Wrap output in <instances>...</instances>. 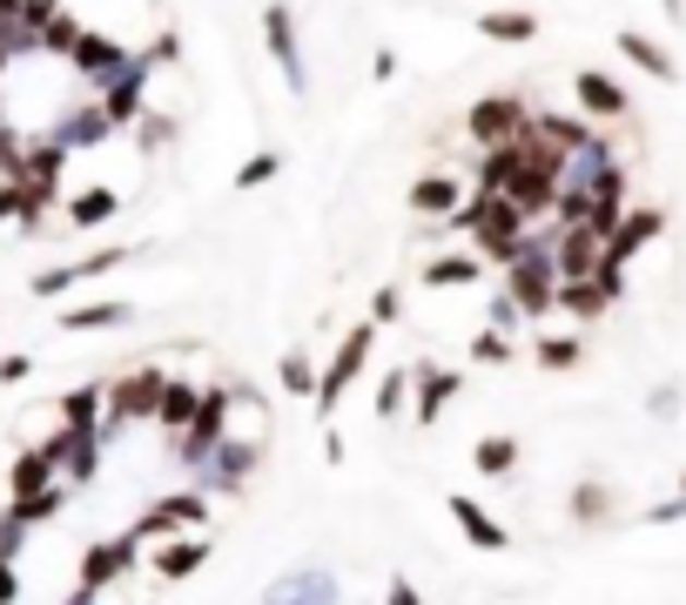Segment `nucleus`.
<instances>
[{
  "mask_svg": "<svg viewBox=\"0 0 686 605\" xmlns=\"http://www.w3.org/2000/svg\"><path fill=\"white\" fill-rule=\"evenodd\" d=\"M484 276V256L478 250H452V256H431L424 263V290H465V282Z\"/></svg>",
  "mask_w": 686,
  "mask_h": 605,
  "instance_id": "nucleus-25",
  "label": "nucleus"
},
{
  "mask_svg": "<svg viewBox=\"0 0 686 605\" xmlns=\"http://www.w3.org/2000/svg\"><path fill=\"white\" fill-rule=\"evenodd\" d=\"M0 222H14V182H0Z\"/></svg>",
  "mask_w": 686,
  "mask_h": 605,
  "instance_id": "nucleus-48",
  "label": "nucleus"
},
{
  "mask_svg": "<svg viewBox=\"0 0 686 605\" xmlns=\"http://www.w3.org/2000/svg\"><path fill=\"white\" fill-rule=\"evenodd\" d=\"M129 256H135V242H129V250H95V256H74V263H61V269H40V276L27 282V290L55 303V297H68V290H74V282H88V276H108V269H121Z\"/></svg>",
  "mask_w": 686,
  "mask_h": 605,
  "instance_id": "nucleus-13",
  "label": "nucleus"
},
{
  "mask_svg": "<svg viewBox=\"0 0 686 605\" xmlns=\"http://www.w3.org/2000/svg\"><path fill=\"white\" fill-rule=\"evenodd\" d=\"M532 363H539V371H579V363H586V337H539L532 343Z\"/></svg>",
  "mask_w": 686,
  "mask_h": 605,
  "instance_id": "nucleus-35",
  "label": "nucleus"
},
{
  "mask_svg": "<svg viewBox=\"0 0 686 605\" xmlns=\"http://www.w3.org/2000/svg\"><path fill=\"white\" fill-rule=\"evenodd\" d=\"M135 565H142V545L129 539V532H115V539H95L88 552H81V598H95V592H108L115 579H129L135 572Z\"/></svg>",
  "mask_w": 686,
  "mask_h": 605,
  "instance_id": "nucleus-9",
  "label": "nucleus"
},
{
  "mask_svg": "<svg viewBox=\"0 0 686 605\" xmlns=\"http://www.w3.org/2000/svg\"><path fill=\"white\" fill-rule=\"evenodd\" d=\"M115 323H135V303H81V310H61V330L81 337V330H115Z\"/></svg>",
  "mask_w": 686,
  "mask_h": 605,
  "instance_id": "nucleus-32",
  "label": "nucleus"
},
{
  "mask_svg": "<svg viewBox=\"0 0 686 605\" xmlns=\"http://www.w3.org/2000/svg\"><path fill=\"white\" fill-rule=\"evenodd\" d=\"M444 229H465L471 242H478V256L484 263H518V250H525V216L512 209L505 195H492V189H471L465 202H458V216L444 222Z\"/></svg>",
  "mask_w": 686,
  "mask_h": 605,
  "instance_id": "nucleus-1",
  "label": "nucleus"
},
{
  "mask_svg": "<svg viewBox=\"0 0 686 605\" xmlns=\"http://www.w3.org/2000/svg\"><path fill=\"white\" fill-rule=\"evenodd\" d=\"M679 518H686V505H679V498H666V505L646 511V524H679Z\"/></svg>",
  "mask_w": 686,
  "mask_h": 605,
  "instance_id": "nucleus-46",
  "label": "nucleus"
},
{
  "mask_svg": "<svg viewBox=\"0 0 686 605\" xmlns=\"http://www.w3.org/2000/svg\"><path fill=\"white\" fill-rule=\"evenodd\" d=\"M202 518H209V498H202V492H169V498H155V505L129 524V539H135V545H155V539L195 532Z\"/></svg>",
  "mask_w": 686,
  "mask_h": 605,
  "instance_id": "nucleus-8",
  "label": "nucleus"
},
{
  "mask_svg": "<svg viewBox=\"0 0 686 605\" xmlns=\"http://www.w3.org/2000/svg\"><path fill=\"white\" fill-rule=\"evenodd\" d=\"M61 431L74 437H101V384H81L61 397Z\"/></svg>",
  "mask_w": 686,
  "mask_h": 605,
  "instance_id": "nucleus-27",
  "label": "nucleus"
},
{
  "mask_svg": "<svg viewBox=\"0 0 686 605\" xmlns=\"http://www.w3.org/2000/svg\"><path fill=\"white\" fill-rule=\"evenodd\" d=\"M471 356H478V363H512V337L478 330V337H471Z\"/></svg>",
  "mask_w": 686,
  "mask_h": 605,
  "instance_id": "nucleus-41",
  "label": "nucleus"
},
{
  "mask_svg": "<svg viewBox=\"0 0 686 605\" xmlns=\"http://www.w3.org/2000/svg\"><path fill=\"white\" fill-rule=\"evenodd\" d=\"M48 484H61V451H55V437H48V444H27V451L14 458V471H8V498H34V492H48Z\"/></svg>",
  "mask_w": 686,
  "mask_h": 605,
  "instance_id": "nucleus-16",
  "label": "nucleus"
},
{
  "mask_svg": "<svg viewBox=\"0 0 686 605\" xmlns=\"http://www.w3.org/2000/svg\"><path fill=\"white\" fill-rule=\"evenodd\" d=\"M263 40H269V55H276V68H282V81H290V95H310L303 48H297V8H290V0H269V8H263Z\"/></svg>",
  "mask_w": 686,
  "mask_h": 605,
  "instance_id": "nucleus-10",
  "label": "nucleus"
},
{
  "mask_svg": "<svg viewBox=\"0 0 686 605\" xmlns=\"http://www.w3.org/2000/svg\"><path fill=\"white\" fill-rule=\"evenodd\" d=\"M573 95H579V114L586 121H619L633 101H626V88L605 68H579V81H573Z\"/></svg>",
  "mask_w": 686,
  "mask_h": 605,
  "instance_id": "nucleus-17",
  "label": "nucleus"
},
{
  "mask_svg": "<svg viewBox=\"0 0 686 605\" xmlns=\"http://www.w3.org/2000/svg\"><path fill=\"white\" fill-rule=\"evenodd\" d=\"M74 34H81V21H74V14H55L48 34L34 40V55H68V48H74Z\"/></svg>",
  "mask_w": 686,
  "mask_h": 605,
  "instance_id": "nucleus-40",
  "label": "nucleus"
},
{
  "mask_svg": "<svg viewBox=\"0 0 686 605\" xmlns=\"http://www.w3.org/2000/svg\"><path fill=\"white\" fill-rule=\"evenodd\" d=\"M27 371H34V356H27V350L0 356V384H27Z\"/></svg>",
  "mask_w": 686,
  "mask_h": 605,
  "instance_id": "nucleus-44",
  "label": "nucleus"
},
{
  "mask_svg": "<svg viewBox=\"0 0 686 605\" xmlns=\"http://www.w3.org/2000/svg\"><path fill=\"white\" fill-rule=\"evenodd\" d=\"M55 451H61V471L68 484H88L101 471V437H74V431H55Z\"/></svg>",
  "mask_w": 686,
  "mask_h": 605,
  "instance_id": "nucleus-28",
  "label": "nucleus"
},
{
  "mask_svg": "<svg viewBox=\"0 0 686 605\" xmlns=\"http://www.w3.org/2000/svg\"><path fill=\"white\" fill-rule=\"evenodd\" d=\"M525 121H532V101H525L518 88H498V95H478V101H471L465 135H471V142H478V155H484V148L518 142V135H525Z\"/></svg>",
  "mask_w": 686,
  "mask_h": 605,
  "instance_id": "nucleus-5",
  "label": "nucleus"
},
{
  "mask_svg": "<svg viewBox=\"0 0 686 605\" xmlns=\"http://www.w3.org/2000/svg\"><path fill=\"white\" fill-rule=\"evenodd\" d=\"M371 350H377V330H371V323H357V330L337 343V356H330V363L316 371V418H330L337 403L350 397V384L363 377V363H371Z\"/></svg>",
  "mask_w": 686,
  "mask_h": 605,
  "instance_id": "nucleus-6",
  "label": "nucleus"
},
{
  "mask_svg": "<svg viewBox=\"0 0 686 605\" xmlns=\"http://www.w3.org/2000/svg\"><path fill=\"white\" fill-rule=\"evenodd\" d=\"M404 316V290H377L371 297V330H384V323H397Z\"/></svg>",
  "mask_w": 686,
  "mask_h": 605,
  "instance_id": "nucleus-43",
  "label": "nucleus"
},
{
  "mask_svg": "<svg viewBox=\"0 0 686 605\" xmlns=\"http://www.w3.org/2000/svg\"><path fill=\"white\" fill-rule=\"evenodd\" d=\"M458 390H465V377L452 371V363H431V356L411 363V418H418V424H437L444 403H452Z\"/></svg>",
  "mask_w": 686,
  "mask_h": 605,
  "instance_id": "nucleus-11",
  "label": "nucleus"
},
{
  "mask_svg": "<svg viewBox=\"0 0 686 605\" xmlns=\"http://www.w3.org/2000/svg\"><path fill=\"white\" fill-rule=\"evenodd\" d=\"M444 505H452V518H458V532L478 545V552H505L512 545V532H505V524L492 518V511H484L478 498H465V492H452V498H444Z\"/></svg>",
  "mask_w": 686,
  "mask_h": 605,
  "instance_id": "nucleus-19",
  "label": "nucleus"
},
{
  "mask_svg": "<svg viewBox=\"0 0 686 605\" xmlns=\"http://www.w3.org/2000/svg\"><path fill=\"white\" fill-rule=\"evenodd\" d=\"M161 384H169V371H161L155 356H142V363H129L121 377H108V384H101V411H108L101 437H108L115 424H142V418H155V403H161Z\"/></svg>",
  "mask_w": 686,
  "mask_h": 605,
  "instance_id": "nucleus-2",
  "label": "nucleus"
},
{
  "mask_svg": "<svg viewBox=\"0 0 686 605\" xmlns=\"http://www.w3.org/2000/svg\"><path fill=\"white\" fill-rule=\"evenodd\" d=\"M384 605H424V592H418L411 579H404V572H397V579H390V592H384Z\"/></svg>",
  "mask_w": 686,
  "mask_h": 605,
  "instance_id": "nucleus-45",
  "label": "nucleus"
},
{
  "mask_svg": "<svg viewBox=\"0 0 686 605\" xmlns=\"http://www.w3.org/2000/svg\"><path fill=\"white\" fill-rule=\"evenodd\" d=\"M14 598H21V579H14V565L0 558V605H14Z\"/></svg>",
  "mask_w": 686,
  "mask_h": 605,
  "instance_id": "nucleus-47",
  "label": "nucleus"
},
{
  "mask_svg": "<svg viewBox=\"0 0 686 605\" xmlns=\"http://www.w3.org/2000/svg\"><path fill=\"white\" fill-rule=\"evenodd\" d=\"M195 390H202V384H189V377H169V384H161L155 424L169 431V437H182V431H189V418H195Z\"/></svg>",
  "mask_w": 686,
  "mask_h": 605,
  "instance_id": "nucleus-29",
  "label": "nucleus"
},
{
  "mask_svg": "<svg viewBox=\"0 0 686 605\" xmlns=\"http://www.w3.org/2000/svg\"><path fill=\"white\" fill-rule=\"evenodd\" d=\"M229 411H236V384H202L195 390V418H189V431L176 437V458L182 464H202L216 451V444L229 437Z\"/></svg>",
  "mask_w": 686,
  "mask_h": 605,
  "instance_id": "nucleus-4",
  "label": "nucleus"
},
{
  "mask_svg": "<svg viewBox=\"0 0 686 605\" xmlns=\"http://www.w3.org/2000/svg\"><path fill=\"white\" fill-rule=\"evenodd\" d=\"M276 377H282V390H290V397H316V363H310V350H303V343L282 350Z\"/></svg>",
  "mask_w": 686,
  "mask_h": 605,
  "instance_id": "nucleus-36",
  "label": "nucleus"
},
{
  "mask_svg": "<svg viewBox=\"0 0 686 605\" xmlns=\"http://www.w3.org/2000/svg\"><path fill=\"white\" fill-rule=\"evenodd\" d=\"M48 135H55V142H61V148L74 155V148H95V142H108L115 129H108V114H101V108H95V95H88V101H74V108H68V114L55 121Z\"/></svg>",
  "mask_w": 686,
  "mask_h": 605,
  "instance_id": "nucleus-18",
  "label": "nucleus"
},
{
  "mask_svg": "<svg viewBox=\"0 0 686 605\" xmlns=\"http://www.w3.org/2000/svg\"><path fill=\"white\" fill-rule=\"evenodd\" d=\"M115 209H121V195L95 182V189H81V195L68 202V222H74V229H101V222H108Z\"/></svg>",
  "mask_w": 686,
  "mask_h": 605,
  "instance_id": "nucleus-34",
  "label": "nucleus"
},
{
  "mask_svg": "<svg viewBox=\"0 0 686 605\" xmlns=\"http://www.w3.org/2000/svg\"><path fill=\"white\" fill-rule=\"evenodd\" d=\"M552 310H565L573 323H599L605 310H613V297L599 290V282H558V297H552Z\"/></svg>",
  "mask_w": 686,
  "mask_h": 605,
  "instance_id": "nucleus-30",
  "label": "nucleus"
},
{
  "mask_svg": "<svg viewBox=\"0 0 686 605\" xmlns=\"http://www.w3.org/2000/svg\"><path fill=\"white\" fill-rule=\"evenodd\" d=\"M679 505H686V471H679Z\"/></svg>",
  "mask_w": 686,
  "mask_h": 605,
  "instance_id": "nucleus-50",
  "label": "nucleus"
},
{
  "mask_svg": "<svg viewBox=\"0 0 686 605\" xmlns=\"http://www.w3.org/2000/svg\"><path fill=\"white\" fill-rule=\"evenodd\" d=\"M660 229H666V209H626V216H619V229L605 235L599 263H605V269H626V263H633V256H639Z\"/></svg>",
  "mask_w": 686,
  "mask_h": 605,
  "instance_id": "nucleus-14",
  "label": "nucleus"
},
{
  "mask_svg": "<svg viewBox=\"0 0 686 605\" xmlns=\"http://www.w3.org/2000/svg\"><path fill=\"white\" fill-rule=\"evenodd\" d=\"M599 250H605V242H599L592 229H558V235H552V269H558V282H592V276H599Z\"/></svg>",
  "mask_w": 686,
  "mask_h": 605,
  "instance_id": "nucleus-15",
  "label": "nucleus"
},
{
  "mask_svg": "<svg viewBox=\"0 0 686 605\" xmlns=\"http://www.w3.org/2000/svg\"><path fill=\"white\" fill-rule=\"evenodd\" d=\"M55 202H61V182H40V176H21L14 182V229H40V222H48V209H55Z\"/></svg>",
  "mask_w": 686,
  "mask_h": 605,
  "instance_id": "nucleus-24",
  "label": "nucleus"
},
{
  "mask_svg": "<svg viewBox=\"0 0 686 605\" xmlns=\"http://www.w3.org/2000/svg\"><path fill=\"white\" fill-rule=\"evenodd\" d=\"M552 297H558L552 242H532V235H525L518 263H505V303H512L518 316H552Z\"/></svg>",
  "mask_w": 686,
  "mask_h": 605,
  "instance_id": "nucleus-3",
  "label": "nucleus"
},
{
  "mask_svg": "<svg viewBox=\"0 0 686 605\" xmlns=\"http://www.w3.org/2000/svg\"><path fill=\"white\" fill-rule=\"evenodd\" d=\"M404 411H411V363L384 371V384H377V418H404Z\"/></svg>",
  "mask_w": 686,
  "mask_h": 605,
  "instance_id": "nucleus-37",
  "label": "nucleus"
},
{
  "mask_svg": "<svg viewBox=\"0 0 686 605\" xmlns=\"http://www.w3.org/2000/svg\"><path fill=\"white\" fill-rule=\"evenodd\" d=\"M135 129H142V148H161V142H176V121H169V114H155V108L135 121Z\"/></svg>",
  "mask_w": 686,
  "mask_h": 605,
  "instance_id": "nucleus-42",
  "label": "nucleus"
},
{
  "mask_svg": "<svg viewBox=\"0 0 686 605\" xmlns=\"http://www.w3.org/2000/svg\"><path fill=\"white\" fill-rule=\"evenodd\" d=\"M95 108L108 114V129H135V121L148 114V68L135 61L129 74H115L108 88H95Z\"/></svg>",
  "mask_w": 686,
  "mask_h": 605,
  "instance_id": "nucleus-12",
  "label": "nucleus"
},
{
  "mask_svg": "<svg viewBox=\"0 0 686 605\" xmlns=\"http://www.w3.org/2000/svg\"><path fill=\"white\" fill-rule=\"evenodd\" d=\"M276 169H282V155H276V148H256V155H250V161L236 169V195H250V189L276 182Z\"/></svg>",
  "mask_w": 686,
  "mask_h": 605,
  "instance_id": "nucleus-39",
  "label": "nucleus"
},
{
  "mask_svg": "<svg viewBox=\"0 0 686 605\" xmlns=\"http://www.w3.org/2000/svg\"><path fill=\"white\" fill-rule=\"evenodd\" d=\"M14 14H21V0H0V27H14Z\"/></svg>",
  "mask_w": 686,
  "mask_h": 605,
  "instance_id": "nucleus-49",
  "label": "nucleus"
},
{
  "mask_svg": "<svg viewBox=\"0 0 686 605\" xmlns=\"http://www.w3.org/2000/svg\"><path fill=\"white\" fill-rule=\"evenodd\" d=\"M195 565H209V539H202V532H189V539H169V545H155L148 572H155V579H189Z\"/></svg>",
  "mask_w": 686,
  "mask_h": 605,
  "instance_id": "nucleus-23",
  "label": "nucleus"
},
{
  "mask_svg": "<svg viewBox=\"0 0 686 605\" xmlns=\"http://www.w3.org/2000/svg\"><path fill=\"white\" fill-rule=\"evenodd\" d=\"M478 34L518 48V40H539V14L532 8H492V14H478Z\"/></svg>",
  "mask_w": 686,
  "mask_h": 605,
  "instance_id": "nucleus-26",
  "label": "nucleus"
},
{
  "mask_svg": "<svg viewBox=\"0 0 686 605\" xmlns=\"http://www.w3.org/2000/svg\"><path fill=\"white\" fill-rule=\"evenodd\" d=\"M68 68L88 81V88H108L115 74H129V68H135V48H121V40L101 34V27H81V34H74V48H68Z\"/></svg>",
  "mask_w": 686,
  "mask_h": 605,
  "instance_id": "nucleus-7",
  "label": "nucleus"
},
{
  "mask_svg": "<svg viewBox=\"0 0 686 605\" xmlns=\"http://www.w3.org/2000/svg\"><path fill=\"white\" fill-rule=\"evenodd\" d=\"M605 511H613V492H605V484H599V477L573 484V518H579V524H599Z\"/></svg>",
  "mask_w": 686,
  "mask_h": 605,
  "instance_id": "nucleus-38",
  "label": "nucleus"
},
{
  "mask_svg": "<svg viewBox=\"0 0 686 605\" xmlns=\"http://www.w3.org/2000/svg\"><path fill=\"white\" fill-rule=\"evenodd\" d=\"M61 505H68V484H48V492H34V498H8V524L14 532H34V524H48Z\"/></svg>",
  "mask_w": 686,
  "mask_h": 605,
  "instance_id": "nucleus-31",
  "label": "nucleus"
},
{
  "mask_svg": "<svg viewBox=\"0 0 686 605\" xmlns=\"http://www.w3.org/2000/svg\"><path fill=\"white\" fill-rule=\"evenodd\" d=\"M471 464H478V477H512L518 471V437H505V431L478 437L471 444Z\"/></svg>",
  "mask_w": 686,
  "mask_h": 605,
  "instance_id": "nucleus-33",
  "label": "nucleus"
},
{
  "mask_svg": "<svg viewBox=\"0 0 686 605\" xmlns=\"http://www.w3.org/2000/svg\"><path fill=\"white\" fill-rule=\"evenodd\" d=\"M613 40H619V55H626V61H633L639 74H653V81H666V88H673V81H679V61H673V55L660 48V40H653V34H639V27H619Z\"/></svg>",
  "mask_w": 686,
  "mask_h": 605,
  "instance_id": "nucleus-21",
  "label": "nucleus"
},
{
  "mask_svg": "<svg viewBox=\"0 0 686 605\" xmlns=\"http://www.w3.org/2000/svg\"><path fill=\"white\" fill-rule=\"evenodd\" d=\"M458 202H465V189H458V176H418L411 182V209L424 216V222H452L458 216Z\"/></svg>",
  "mask_w": 686,
  "mask_h": 605,
  "instance_id": "nucleus-20",
  "label": "nucleus"
},
{
  "mask_svg": "<svg viewBox=\"0 0 686 605\" xmlns=\"http://www.w3.org/2000/svg\"><path fill=\"white\" fill-rule=\"evenodd\" d=\"M263 605H337V579H330V572H310V565H303V572H290L282 585H269Z\"/></svg>",
  "mask_w": 686,
  "mask_h": 605,
  "instance_id": "nucleus-22",
  "label": "nucleus"
}]
</instances>
